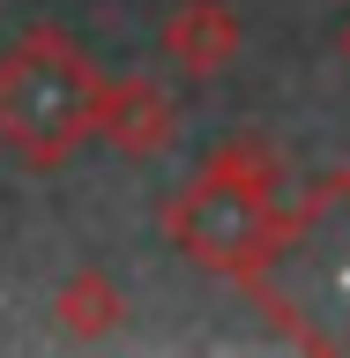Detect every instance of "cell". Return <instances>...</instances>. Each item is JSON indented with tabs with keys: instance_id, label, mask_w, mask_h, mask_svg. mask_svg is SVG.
<instances>
[{
	"instance_id": "8992f818",
	"label": "cell",
	"mask_w": 350,
	"mask_h": 358,
	"mask_svg": "<svg viewBox=\"0 0 350 358\" xmlns=\"http://www.w3.org/2000/svg\"><path fill=\"white\" fill-rule=\"evenodd\" d=\"M112 313H119V299H112V284H97V276H82V284L67 291V329H105Z\"/></svg>"
},
{
	"instance_id": "3957f363",
	"label": "cell",
	"mask_w": 350,
	"mask_h": 358,
	"mask_svg": "<svg viewBox=\"0 0 350 358\" xmlns=\"http://www.w3.org/2000/svg\"><path fill=\"white\" fill-rule=\"evenodd\" d=\"M97 105L105 83L60 30H30L15 52H0V134L30 164H60L97 127Z\"/></svg>"
},
{
	"instance_id": "7a4b0ae2",
	"label": "cell",
	"mask_w": 350,
	"mask_h": 358,
	"mask_svg": "<svg viewBox=\"0 0 350 358\" xmlns=\"http://www.w3.org/2000/svg\"><path fill=\"white\" fill-rule=\"evenodd\" d=\"M164 231H172L194 262L254 276V268L268 262L276 231H284V217H276V164H268L254 142H231V150L164 209Z\"/></svg>"
},
{
	"instance_id": "6da1fadb",
	"label": "cell",
	"mask_w": 350,
	"mask_h": 358,
	"mask_svg": "<svg viewBox=\"0 0 350 358\" xmlns=\"http://www.w3.org/2000/svg\"><path fill=\"white\" fill-rule=\"evenodd\" d=\"M298 343L350 351V179H328L246 276Z\"/></svg>"
},
{
	"instance_id": "5b68a950",
	"label": "cell",
	"mask_w": 350,
	"mask_h": 358,
	"mask_svg": "<svg viewBox=\"0 0 350 358\" xmlns=\"http://www.w3.org/2000/svg\"><path fill=\"white\" fill-rule=\"evenodd\" d=\"M231 45H239V30H231V15H224L217 0H187V8L164 22V52H172L179 67H194V75H217V67L231 60Z\"/></svg>"
},
{
	"instance_id": "277c9868",
	"label": "cell",
	"mask_w": 350,
	"mask_h": 358,
	"mask_svg": "<svg viewBox=\"0 0 350 358\" xmlns=\"http://www.w3.org/2000/svg\"><path fill=\"white\" fill-rule=\"evenodd\" d=\"M97 127H105L119 150L150 157V150H164V134H172V97H164L156 83H105Z\"/></svg>"
},
{
	"instance_id": "52a82bcc",
	"label": "cell",
	"mask_w": 350,
	"mask_h": 358,
	"mask_svg": "<svg viewBox=\"0 0 350 358\" xmlns=\"http://www.w3.org/2000/svg\"><path fill=\"white\" fill-rule=\"evenodd\" d=\"M343 60H350V30H343Z\"/></svg>"
}]
</instances>
